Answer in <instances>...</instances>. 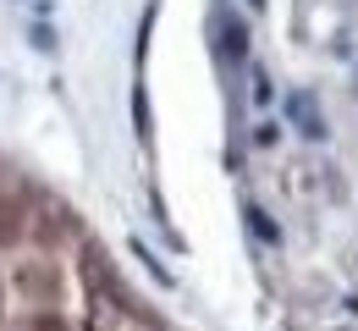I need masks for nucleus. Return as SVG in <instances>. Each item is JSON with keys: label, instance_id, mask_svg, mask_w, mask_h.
<instances>
[{"label": "nucleus", "instance_id": "nucleus-1", "mask_svg": "<svg viewBox=\"0 0 358 331\" xmlns=\"http://www.w3.org/2000/svg\"><path fill=\"white\" fill-rule=\"evenodd\" d=\"M287 116H292L309 139H320V111H314V99L303 94V89H298V94H287Z\"/></svg>", "mask_w": 358, "mask_h": 331}, {"label": "nucleus", "instance_id": "nucleus-2", "mask_svg": "<svg viewBox=\"0 0 358 331\" xmlns=\"http://www.w3.org/2000/svg\"><path fill=\"white\" fill-rule=\"evenodd\" d=\"M243 50H248V34L231 22V28H226V55H243Z\"/></svg>", "mask_w": 358, "mask_h": 331}]
</instances>
